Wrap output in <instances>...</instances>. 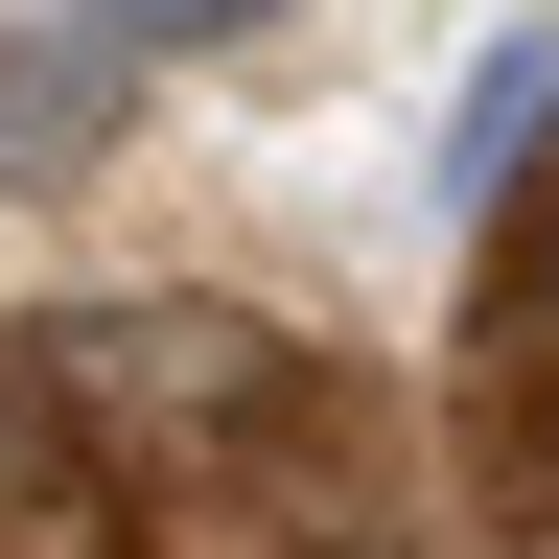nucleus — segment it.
Returning <instances> with one entry per match:
<instances>
[{
  "mask_svg": "<svg viewBox=\"0 0 559 559\" xmlns=\"http://www.w3.org/2000/svg\"><path fill=\"white\" fill-rule=\"evenodd\" d=\"M0 559H94V536H24V513H0Z\"/></svg>",
  "mask_w": 559,
  "mask_h": 559,
  "instance_id": "7ed1b4c3",
  "label": "nucleus"
},
{
  "mask_svg": "<svg viewBox=\"0 0 559 559\" xmlns=\"http://www.w3.org/2000/svg\"><path fill=\"white\" fill-rule=\"evenodd\" d=\"M536 117H559V24H513V47L466 70V117H443V210L513 187V164H536Z\"/></svg>",
  "mask_w": 559,
  "mask_h": 559,
  "instance_id": "f03ea898",
  "label": "nucleus"
},
{
  "mask_svg": "<svg viewBox=\"0 0 559 559\" xmlns=\"http://www.w3.org/2000/svg\"><path fill=\"white\" fill-rule=\"evenodd\" d=\"M280 0H47L24 47H0V164H70L140 70H187V47H257Z\"/></svg>",
  "mask_w": 559,
  "mask_h": 559,
  "instance_id": "f257e3e1",
  "label": "nucleus"
}]
</instances>
